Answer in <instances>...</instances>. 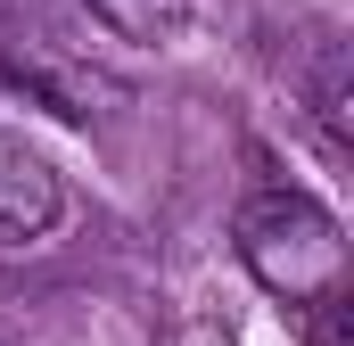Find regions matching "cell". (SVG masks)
<instances>
[{
  "label": "cell",
  "mask_w": 354,
  "mask_h": 346,
  "mask_svg": "<svg viewBox=\"0 0 354 346\" xmlns=\"http://www.w3.org/2000/svg\"><path fill=\"white\" fill-rule=\"evenodd\" d=\"M91 17L107 25V33H124V42H174L181 25H189V0H83Z\"/></svg>",
  "instance_id": "277c9868"
},
{
  "label": "cell",
  "mask_w": 354,
  "mask_h": 346,
  "mask_svg": "<svg viewBox=\"0 0 354 346\" xmlns=\"http://www.w3.org/2000/svg\"><path fill=\"white\" fill-rule=\"evenodd\" d=\"M297 313H305V346H354V297H346V280L322 289V297L297 305Z\"/></svg>",
  "instance_id": "5b68a950"
},
{
  "label": "cell",
  "mask_w": 354,
  "mask_h": 346,
  "mask_svg": "<svg viewBox=\"0 0 354 346\" xmlns=\"http://www.w3.org/2000/svg\"><path fill=\"white\" fill-rule=\"evenodd\" d=\"M231 239H239V264L256 272V289H272L280 305H313L322 289L346 280V231L305 190H256L239 206Z\"/></svg>",
  "instance_id": "6da1fadb"
},
{
  "label": "cell",
  "mask_w": 354,
  "mask_h": 346,
  "mask_svg": "<svg viewBox=\"0 0 354 346\" xmlns=\"http://www.w3.org/2000/svg\"><path fill=\"white\" fill-rule=\"evenodd\" d=\"M58 223V165L8 124V107H0V239L17 248V239H41Z\"/></svg>",
  "instance_id": "7a4b0ae2"
},
{
  "label": "cell",
  "mask_w": 354,
  "mask_h": 346,
  "mask_svg": "<svg viewBox=\"0 0 354 346\" xmlns=\"http://www.w3.org/2000/svg\"><path fill=\"white\" fill-rule=\"evenodd\" d=\"M305 107H313V124H322V149H330V157H346V149H354V75H346V42H338V33L313 50Z\"/></svg>",
  "instance_id": "3957f363"
}]
</instances>
